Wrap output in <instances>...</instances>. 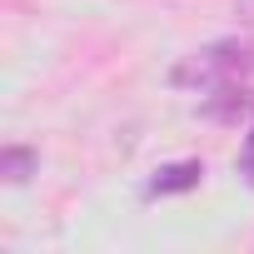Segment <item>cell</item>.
<instances>
[{
  "instance_id": "3957f363",
  "label": "cell",
  "mask_w": 254,
  "mask_h": 254,
  "mask_svg": "<svg viewBox=\"0 0 254 254\" xmlns=\"http://www.w3.org/2000/svg\"><path fill=\"white\" fill-rule=\"evenodd\" d=\"M35 170H40V160H35V150H25V145H10L5 155H0V180H5V185H25Z\"/></svg>"
},
{
  "instance_id": "7a4b0ae2",
  "label": "cell",
  "mask_w": 254,
  "mask_h": 254,
  "mask_svg": "<svg viewBox=\"0 0 254 254\" xmlns=\"http://www.w3.org/2000/svg\"><path fill=\"white\" fill-rule=\"evenodd\" d=\"M204 180V165L199 160H175V165H165L150 185H145V194H185V190H194Z\"/></svg>"
},
{
  "instance_id": "6da1fadb",
  "label": "cell",
  "mask_w": 254,
  "mask_h": 254,
  "mask_svg": "<svg viewBox=\"0 0 254 254\" xmlns=\"http://www.w3.org/2000/svg\"><path fill=\"white\" fill-rule=\"evenodd\" d=\"M249 70H254V45L249 40H219V45L194 50L175 70V85H185V90H219V85H229V80H239Z\"/></svg>"
},
{
  "instance_id": "277c9868",
  "label": "cell",
  "mask_w": 254,
  "mask_h": 254,
  "mask_svg": "<svg viewBox=\"0 0 254 254\" xmlns=\"http://www.w3.org/2000/svg\"><path fill=\"white\" fill-rule=\"evenodd\" d=\"M239 170H244V180L254 185V130H249V140H244V155H239Z\"/></svg>"
}]
</instances>
